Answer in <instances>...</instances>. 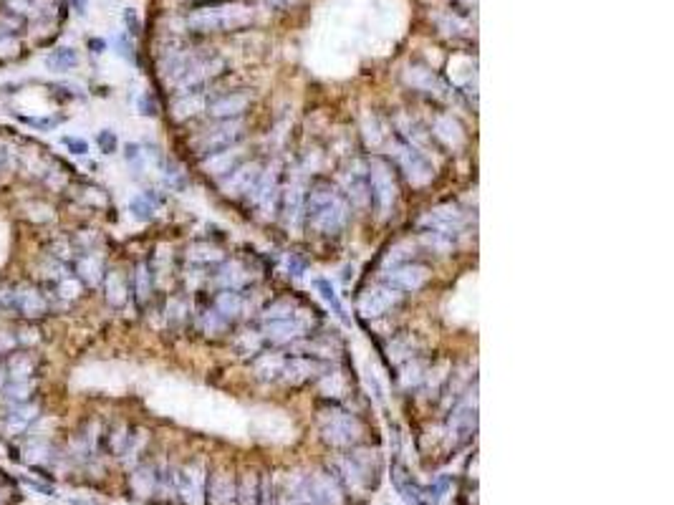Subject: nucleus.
I'll return each instance as SVG.
<instances>
[{"mask_svg":"<svg viewBox=\"0 0 674 505\" xmlns=\"http://www.w3.org/2000/svg\"><path fill=\"white\" fill-rule=\"evenodd\" d=\"M407 81L417 89H425V91H432V89H440V81L432 76V71H422V69H409L407 74Z\"/></svg>","mask_w":674,"mask_h":505,"instance_id":"obj_27","label":"nucleus"},{"mask_svg":"<svg viewBox=\"0 0 674 505\" xmlns=\"http://www.w3.org/2000/svg\"><path fill=\"white\" fill-rule=\"evenodd\" d=\"M429 278V273H427L425 265H414V263H404V265H396L392 271H387L384 276V283L389 288H394V291H417L422 288Z\"/></svg>","mask_w":674,"mask_h":505,"instance_id":"obj_6","label":"nucleus"},{"mask_svg":"<svg viewBox=\"0 0 674 505\" xmlns=\"http://www.w3.org/2000/svg\"><path fill=\"white\" fill-rule=\"evenodd\" d=\"M25 122L33 124V126H38V129H54L61 119H58V117H43V119H25Z\"/></svg>","mask_w":674,"mask_h":505,"instance_id":"obj_36","label":"nucleus"},{"mask_svg":"<svg viewBox=\"0 0 674 505\" xmlns=\"http://www.w3.org/2000/svg\"><path fill=\"white\" fill-rule=\"evenodd\" d=\"M96 142H99V147H101V152L104 155H114L117 152V134L111 132V129H101L99 132V137H96Z\"/></svg>","mask_w":674,"mask_h":505,"instance_id":"obj_32","label":"nucleus"},{"mask_svg":"<svg viewBox=\"0 0 674 505\" xmlns=\"http://www.w3.org/2000/svg\"><path fill=\"white\" fill-rule=\"evenodd\" d=\"M369 179H372L374 200L379 205V210L387 215L396 200V185H394V177H392V170L384 162L377 159V162L369 164Z\"/></svg>","mask_w":674,"mask_h":505,"instance_id":"obj_5","label":"nucleus"},{"mask_svg":"<svg viewBox=\"0 0 674 505\" xmlns=\"http://www.w3.org/2000/svg\"><path fill=\"white\" fill-rule=\"evenodd\" d=\"M260 172H258V164H245V167H235L230 172V179L225 182V190L227 192H253Z\"/></svg>","mask_w":674,"mask_h":505,"instance_id":"obj_15","label":"nucleus"},{"mask_svg":"<svg viewBox=\"0 0 674 505\" xmlns=\"http://www.w3.org/2000/svg\"><path fill=\"white\" fill-rule=\"evenodd\" d=\"M313 288H316V293L321 295V301L331 308V313L336 316V319L341 321L344 326H351V319H349V313H346V308H344V303H341V298H339V293H336V288H333V283L328 278H324V276H318L316 280H313Z\"/></svg>","mask_w":674,"mask_h":505,"instance_id":"obj_13","label":"nucleus"},{"mask_svg":"<svg viewBox=\"0 0 674 505\" xmlns=\"http://www.w3.org/2000/svg\"><path fill=\"white\" fill-rule=\"evenodd\" d=\"M248 101V93H225V96L210 101V114L217 119H238L245 111Z\"/></svg>","mask_w":674,"mask_h":505,"instance_id":"obj_11","label":"nucleus"},{"mask_svg":"<svg viewBox=\"0 0 674 505\" xmlns=\"http://www.w3.org/2000/svg\"><path fill=\"white\" fill-rule=\"evenodd\" d=\"M452 425H455V429H458V432H462V435H470V432L475 429V404L473 402H465V404H462L458 412L452 414Z\"/></svg>","mask_w":674,"mask_h":505,"instance_id":"obj_25","label":"nucleus"},{"mask_svg":"<svg viewBox=\"0 0 674 505\" xmlns=\"http://www.w3.org/2000/svg\"><path fill=\"white\" fill-rule=\"evenodd\" d=\"M344 185L349 192V200L359 207H364L372 197V179H369V167L361 162H354L349 170L344 172Z\"/></svg>","mask_w":674,"mask_h":505,"instance_id":"obj_7","label":"nucleus"},{"mask_svg":"<svg viewBox=\"0 0 674 505\" xmlns=\"http://www.w3.org/2000/svg\"><path fill=\"white\" fill-rule=\"evenodd\" d=\"M152 293V276H149V265L142 263L137 268V295H139V301L144 303Z\"/></svg>","mask_w":674,"mask_h":505,"instance_id":"obj_29","label":"nucleus"},{"mask_svg":"<svg viewBox=\"0 0 674 505\" xmlns=\"http://www.w3.org/2000/svg\"><path fill=\"white\" fill-rule=\"evenodd\" d=\"M311 225L326 235L339 233L349 220V205L341 194L328 185H318L308 197Z\"/></svg>","mask_w":674,"mask_h":505,"instance_id":"obj_1","label":"nucleus"},{"mask_svg":"<svg viewBox=\"0 0 674 505\" xmlns=\"http://www.w3.org/2000/svg\"><path fill=\"white\" fill-rule=\"evenodd\" d=\"M164 179H167V185H172V187H182V182H185L182 172H179L172 162L164 167Z\"/></svg>","mask_w":674,"mask_h":505,"instance_id":"obj_35","label":"nucleus"},{"mask_svg":"<svg viewBox=\"0 0 674 505\" xmlns=\"http://www.w3.org/2000/svg\"><path fill=\"white\" fill-rule=\"evenodd\" d=\"M74 5H76L78 13H86V0H74Z\"/></svg>","mask_w":674,"mask_h":505,"instance_id":"obj_40","label":"nucleus"},{"mask_svg":"<svg viewBox=\"0 0 674 505\" xmlns=\"http://www.w3.org/2000/svg\"><path fill=\"white\" fill-rule=\"evenodd\" d=\"M71 505H99L96 500H89V497H71Z\"/></svg>","mask_w":674,"mask_h":505,"instance_id":"obj_39","label":"nucleus"},{"mask_svg":"<svg viewBox=\"0 0 674 505\" xmlns=\"http://www.w3.org/2000/svg\"><path fill=\"white\" fill-rule=\"evenodd\" d=\"M291 311H293V308H291V303H283V301H280V303H273L271 308H268V311L263 313V319H265V321L293 319V313H291Z\"/></svg>","mask_w":674,"mask_h":505,"instance_id":"obj_31","label":"nucleus"},{"mask_svg":"<svg viewBox=\"0 0 674 505\" xmlns=\"http://www.w3.org/2000/svg\"><path fill=\"white\" fill-rule=\"evenodd\" d=\"M76 63H78L76 51H74V48H69V46L56 48L54 54L46 58V66H48V69H51V71H58V74H63V71H71L74 66H76Z\"/></svg>","mask_w":674,"mask_h":505,"instance_id":"obj_23","label":"nucleus"},{"mask_svg":"<svg viewBox=\"0 0 674 505\" xmlns=\"http://www.w3.org/2000/svg\"><path fill=\"white\" fill-rule=\"evenodd\" d=\"M13 308L21 311L23 316L36 319L41 313H46V301H43V295H41L36 288L23 286V288H16V291H13Z\"/></svg>","mask_w":674,"mask_h":505,"instance_id":"obj_12","label":"nucleus"},{"mask_svg":"<svg viewBox=\"0 0 674 505\" xmlns=\"http://www.w3.org/2000/svg\"><path fill=\"white\" fill-rule=\"evenodd\" d=\"M250 18V10L243 5H233V8H217V10H205L197 16L190 18V25L197 31H215V28H235L243 25Z\"/></svg>","mask_w":674,"mask_h":505,"instance_id":"obj_3","label":"nucleus"},{"mask_svg":"<svg viewBox=\"0 0 674 505\" xmlns=\"http://www.w3.org/2000/svg\"><path fill=\"white\" fill-rule=\"evenodd\" d=\"M324 432L331 442H351V440L357 437L359 427L351 417H333V420L324 427Z\"/></svg>","mask_w":674,"mask_h":505,"instance_id":"obj_17","label":"nucleus"},{"mask_svg":"<svg viewBox=\"0 0 674 505\" xmlns=\"http://www.w3.org/2000/svg\"><path fill=\"white\" fill-rule=\"evenodd\" d=\"M288 268H291V273H293V276H301V273H303V260H301V258L291 256V260H288Z\"/></svg>","mask_w":674,"mask_h":505,"instance_id":"obj_38","label":"nucleus"},{"mask_svg":"<svg viewBox=\"0 0 674 505\" xmlns=\"http://www.w3.org/2000/svg\"><path fill=\"white\" fill-rule=\"evenodd\" d=\"M243 124L238 119H225V124H220L217 129L207 132L205 137L200 139V152L205 157H215L220 152H227V149L233 147L235 142L243 137Z\"/></svg>","mask_w":674,"mask_h":505,"instance_id":"obj_4","label":"nucleus"},{"mask_svg":"<svg viewBox=\"0 0 674 505\" xmlns=\"http://www.w3.org/2000/svg\"><path fill=\"white\" fill-rule=\"evenodd\" d=\"M124 159L132 164L137 172H142L144 170V164H147V152L142 149V144H134L132 142V144H126L124 147Z\"/></svg>","mask_w":674,"mask_h":505,"instance_id":"obj_30","label":"nucleus"},{"mask_svg":"<svg viewBox=\"0 0 674 505\" xmlns=\"http://www.w3.org/2000/svg\"><path fill=\"white\" fill-rule=\"evenodd\" d=\"M396 157H399V164H402L404 175H407V179H409L412 185L422 187L434 177L432 162H429L425 157V152H419L412 142H399Z\"/></svg>","mask_w":674,"mask_h":505,"instance_id":"obj_2","label":"nucleus"},{"mask_svg":"<svg viewBox=\"0 0 674 505\" xmlns=\"http://www.w3.org/2000/svg\"><path fill=\"white\" fill-rule=\"evenodd\" d=\"M245 280H248V276L243 273V268L238 263L225 265L223 273H220V283H223L227 291H238V288H240Z\"/></svg>","mask_w":674,"mask_h":505,"instance_id":"obj_26","label":"nucleus"},{"mask_svg":"<svg viewBox=\"0 0 674 505\" xmlns=\"http://www.w3.org/2000/svg\"><path fill=\"white\" fill-rule=\"evenodd\" d=\"M139 111H142V114H147V117H155V114H157V104L149 99L147 93L139 99Z\"/></svg>","mask_w":674,"mask_h":505,"instance_id":"obj_37","label":"nucleus"},{"mask_svg":"<svg viewBox=\"0 0 674 505\" xmlns=\"http://www.w3.org/2000/svg\"><path fill=\"white\" fill-rule=\"evenodd\" d=\"M303 210H306V192H303L301 185H291V190H288V197H286V218H288V225H291V227H298V225H301Z\"/></svg>","mask_w":674,"mask_h":505,"instance_id":"obj_19","label":"nucleus"},{"mask_svg":"<svg viewBox=\"0 0 674 505\" xmlns=\"http://www.w3.org/2000/svg\"><path fill=\"white\" fill-rule=\"evenodd\" d=\"M36 417H38V409L33 404H13L8 412L0 417V429L5 437H18L31 427Z\"/></svg>","mask_w":674,"mask_h":505,"instance_id":"obj_9","label":"nucleus"},{"mask_svg":"<svg viewBox=\"0 0 674 505\" xmlns=\"http://www.w3.org/2000/svg\"><path fill=\"white\" fill-rule=\"evenodd\" d=\"M159 202H162V200H159V194H155L152 190H149V192L137 194V197L129 200V212H132L137 220L147 223V220L155 218V210L159 207Z\"/></svg>","mask_w":674,"mask_h":505,"instance_id":"obj_18","label":"nucleus"},{"mask_svg":"<svg viewBox=\"0 0 674 505\" xmlns=\"http://www.w3.org/2000/svg\"><path fill=\"white\" fill-rule=\"evenodd\" d=\"M434 134H437L447 147H462V142H465V132H462L460 122L458 119H452L449 114H440V117L434 119Z\"/></svg>","mask_w":674,"mask_h":505,"instance_id":"obj_16","label":"nucleus"},{"mask_svg":"<svg viewBox=\"0 0 674 505\" xmlns=\"http://www.w3.org/2000/svg\"><path fill=\"white\" fill-rule=\"evenodd\" d=\"M3 167H5V149L0 147V170H3Z\"/></svg>","mask_w":674,"mask_h":505,"instance_id":"obj_41","label":"nucleus"},{"mask_svg":"<svg viewBox=\"0 0 674 505\" xmlns=\"http://www.w3.org/2000/svg\"><path fill=\"white\" fill-rule=\"evenodd\" d=\"M101 260L99 256H93V253H86V256L78 258V278L89 283V286H96L101 283Z\"/></svg>","mask_w":674,"mask_h":505,"instance_id":"obj_20","label":"nucleus"},{"mask_svg":"<svg viewBox=\"0 0 674 505\" xmlns=\"http://www.w3.org/2000/svg\"><path fill=\"white\" fill-rule=\"evenodd\" d=\"M396 301H399V293H396L394 288H389L387 283H384V286L369 288V291L361 295V301H359V308H361V313H364V316L374 319V316H381V313H387Z\"/></svg>","mask_w":674,"mask_h":505,"instance_id":"obj_8","label":"nucleus"},{"mask_svg":"<svg viewBox=\"0 0 674 505\" xmlns=\"http://www.w3.org/2000/svg\"><path fill=\"white\" fill-rule=\"evenodd\" d=\"M240 308H243V298H240V293H238V291H225V293L217 295L215 311H217V316H220L223 321L238 316V313H240Z\"/></svg>","mask_w":674,"mask_h":505,"instance_id":"obj_22","label":"nucleus"},{"mask_svg":"<svg viewBox=\"0 0 674 505\" xmlns=\"http://www.w3.org/2000/svg\"><path fill=\"white\" fill-rule=\"evenodd\" d=\"M33 369H36V361L28 354H16L8 361V374L13 381H31Z\"/></svg>","mask_w":674,"mask_h":505,"instance_id":"obj_24","label":"nucleus"},{"mask_svg":"<svg viewBox=\"0 0 674 505\" xmlns=\"http://www.w3.org/2000/svg\"><path fill=\"white\" fill-rule=\"evenodd\" d=\"M61 144L71 155H89V142L81 139V137H61Z\"/></svg>","mask_w":674,"mask_h":505,"instance_id":"obj_34","label":"nucleus"},{"mask_svg":"<svg viewBox=\"0 0 674 505\" xmlns=\"http://www.w3.org/2000/svg\"><path fill=\"white\" fill-rule=\"evenodd\" d=\"M263 334H265V339H271L273 344H288V341H295L298 336H303V326L293 319L265 321Z\"/></svg>","mask_w":674,"mask_h":505,"instance_id":"obj_14","label":"nucleus"},{"mask_svg":"<svg viewBox=\"0 0 674 505\" xmlns=\"http://www.w3.org/2000/svg\"><path fill=\"white\" fill-rule=\"evenodd\" d=\"M202 104H205L202 96H192V99H190V96H182V99L175 104V111H177L179 119L192 117V114H197V111L202 109Z\"/></svg>","mask_w":674,"mask_h":505,"instance_id":"obj_28","label":"nucleus"},{"mask_svg":"<svg viewBox=\"0 0 674 505\" xmlns=\"http://www.w3.org/2000/svg\"><path fill=\"white\" fill-rule=\"evenodd\" d=\"M58 293H61L63 298H76V295L81 293V283H78L76 278L63 276V278L58 280Z\"/></svg>","mask_w":674,"mask_h":505,"instance_id":"obj_33","label":"nucleus"},{"mask_svg":"<svg viewBox=\"0 0 674 505\" xmlns=\"http://www.w3.org/2000/svg\"><path fill=\"white\" fill-rule=\"evenodd\" d=\"M276 192H278V170L271 167V170L260 172L256 187H253V200L263 212L273 210V202H276Z\"/></svg>","mask_w":674,"mask_h":505,"instance_id":"obj_10","label":"nucleus"},{"mask_svg":"<svg viewBox=\"0 0 674 505\" xmlns=\"http://www.w3.org/2000/svg\"><path fill=\"white\" fill-rule=\"evenodd\" d=\"M104 288H106V301L111 306H122L126 301V283L119 271H111L104 276Z\"/></svg>","mask_w":674,"mask_h":505,"instance_id":"obj_21","label":"nucleus"}]
</instances>
